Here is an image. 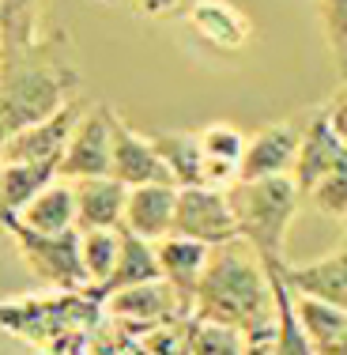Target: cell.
Returning <instances> with one entry per match:
<instances>
[{"label":"cell","mask_w":347,"mask_h":355,"mask_svg":"<svg viewBox=\"0 0 347 355\" xmlns=\"http://www.w3.org/2000/svg\"><path fill=\"white\" fill-rule=\"evenodd\" d=\"M109 174L121 185H129V189L132 185H151V182H170L155 140L129 129L117 114H114V166H109Z\"/></svg>","instance_id":"obj_13"},{"label":"cell","mask_w":347,"mask_h":355,"mask_svg":"<svg viewBox=\"0 0 347 355\" xmlns=\"http://www.w3.org/2000/svg\"><path fill=\"white\" fill-rule=\"evenodd\" d=\"M117 250H121V227H114V231H80V257L91 291L103 287L106 276L114 272Z\"/></svg>","instance_id":"obj_25"},{"label":"cell","mask_w":347,"mask_h":355,"mask_svg":"<svg viewBox=\"0 0 347 355\" xmlns=\"http://www.w3.org/2000/svg\"><path fill=\"white\" fill-rule=\"evenodd\" d=\"M95 4H103V0H95Z\"/></svg>","instance_id":"obj_35"},{"label":"cell","mask_w":347,"mask_h":355,"mask_svg":"<svg viewBox=\"0 0 347 355\" xmlns=\"http://www.w3.org/2000/svg\"><path fill=\"white\" fill-rule=\"evenodd\" d=\"M38 42V0H0V49Z\"/></svg>","instance_id":"obj_26"},{"label":"cell","mask_w":347,"mask_h":355,"mask_svg":"<svg viewBox=\"0 0 347 355\" xmlns=\"http://www.w3.org/2000/svg\"><path fill=\"white\" fill-rule=\"evenodd\" d=\"M57 178H61V171L53 163H0V200L12 216H19V208L35 200Z\"/></svg>","instance_id":"obj_22"},{"label":"cell","mask_w":347,"mask_h":355,"mask_svg":"<svg viewBox=\"0 0 347 355\" xmlns=\"http://www.w3.org/2000/svg\"><path fill=\"white\" fill-rule=\"evenodd\" d=\"M114 166V110L91 106L80 114L69 144L61 155V178L80 182V178H103Z\"/></svg>","instance_id":"obj_6"},{"label":"cell","mask_w":347,"mask_h":355,"mask_svg":"<svg viewBox=\"0 0 347 355\" xmlns=\"http://www.w3.org/2000/svg\"><path fill=\"white\" fill-rule=\"evenodd\" d=\"M306 197L313 200L317 212H325L332 219H347V163H340L336 171H328Z\"/></svg>","instance_id":"obj_28"},{"label":"cell","mask_w":347,"mask_h":355,"mask_svg":"<svg viewBox=\"0 0 347 355\" xmlns=\"http://www.w3.org/2000/svg\"><path fill=\"white\" fill-rule=\"evenodd\" d=\"M325 114H328V125H332V132L344 140V148H347V87H344V95L336 98L332 106H325Z\"/></svg>","instance_id":"obj_31"},{"label":"cell","mask_w":347,"mask_h":355,"mask_svg":"<svg viewBox=\"0 0 347 355\" xmlns=\"http://www.w3.org/2000/svg\"><path fill=\"white\" fill-rule=\"evenodd\" d=\"M80 72L57 61V42L0 49V140L75 103Z\"/></svg>","instance_id":"obj_2"},{"label":"cell","mask_w":347,"mask_h":355,"mask_svg":"<svg viewBox=\"0 0 347 355\" xmlns=\"http://www.w3.org/2000/svg\"><path fill=\"white\" fill-rule=\"evenodd\" d=\"M174 208H177V185L170 182L132 185L129 200H125L121 227L148 242H163L166 234H174Z\"/></svg>","instance_id":"obj_14"},{"label":"cell","mask_w":347,"mask_h":355,"mask_svg":"<svg viewBox=\"0 0 347 355\" xmlns=\"http://www.w3.org/2000/svg\"><path fill=\"white\" fill-rule=\"evenodd\" d=\"M200 148H204V185L231 189L242 178V155H245L242 129L231 121H211L200 129Z\"/></svg>","instance_id":"obj_18"},{"label":"cell","mask_w":347,"mask_h":355,"mask_svg":"<svg viewBox=\"0 0 347 355\" xmlns=\"http://www.w3.org/2000/svg\"><path fill=\"white\" fill-rule=\"evenodd\" d=\"M72 189H75V227L80 231H114V227H121L129 185H121L114 174H103V178H80V182H72Z\"/></svg>","instance_id":"obj_15"},{"label":"cell","mask_w":347,"mask_h":355,"mask_svg":"<svg viewBox=\"0 0 347 355\" xmlns=\"http://www.w3.org/2000/svg\"><path fill=\"white\" fill-rule=\"evenodd\" d=\"M340 163H347L344 140L332 132L325 110H310L306 132H302L299 155H294V166H291V178H294V185H299V193L306 197L313 185H317L328 171H336Z\"/></svg>","instance_id":"obj_11"},{"label":"cell","mask_w":347,"mask_h":355,"mask_svg":"<svg viewBox=\"0 0 347 355\" xmlns=\"http://www.w3.org/2000/svg\"><path fill=\"white\" fill-rule=\"evenodd\" d=\"M193 35L204 46L219 49V53H242L253 38V23L231 0H197V4L185 12Z\"/></svg>","instance_id":"obj_12"},{"label":"cell","mask_w":347,"mask_h":355,"mask_svg":"<svg viewBox=\"0 0 347 355\" xmlns=\"http://www.w3.org/2000/svg\"><path fill=\"white\" fill-rule=\"evenodd\" d=\"M8 234L15 239L19 257L27 261V268L42 284L57 287V291H91L87 272H83V257H80V231L38 234V231L12 223Z\"/></svg>","instance_id":"obj_4"},{"label":"cell","mask_w":347,"mask_h":355,"mask_svg":"<svg viewBox=\"0 0 347 355\" xmlns=\"http://www.w3.org/2000/svg\"><path fill=\"white\" fill-rule=\"evenodd\" d=\"M103 306L109 310L114 321H129V325H177V321H189L193 306L174 291L170 284L159 276V280L125 287V291H114L103 299Z\"/></svg>","instance_id":"obj_8"},{"label":"cell","mask_w":347,"mask_h":355,"mask_svg":"<svg viewBox=\"0 0 347 355\" xmlns=\"http://www.w3.org/2000/svg\"><path fill=\"white\" fill-rule=\"evenodd\" d=\"M91 291H57V299H30V302H0V329L23 336V340L46 344L53 333L80 325V310L83 302H91Z\"/></svg>","instance_id":"obj_7"},{"label":"cell","mask_w":347,"mask_h":355,"mask_svg":"<svg viewBox=\"0 0 347 355\" xmlns=\"http://www.w3.org/2000/svg\"><path fill=\"white\" fill-rule=\"evenodd\" d=\"M344 227H347V219H344ZM344 239H347V234H344Z\"/></svg>","instance_id":"obj_34"},{"label":"cell","mask_w":347,"mask_h":355,"mask_svg":"<svg viewBox=\"0 0 347 355\" xmlns=\"http://www.w3.org/2000/svg\"><path fill=\"white\" fill-rule=\"evenodd\" d=\"M181 8V0H132V12L148 15V19H170Z\"/></svg>","instance_id":"obj_30"},{"label":"cell","mask_w":347,"mask_h":355,"mask_svg":"<svg viewBox=\"0 0 347 355\" xmlns=\"http://www.w3.org/2000/svg\"><path fill=\"white\" fill-rule=\"evenodd\" d=\"M325 355H347V329H344V333H340V340H336V344H332V348H328Z\"/></svg>","instance_id":"obj_32"},{"label":"cell","mask_w":347,"mask_h":355,"mask_svg":"<svg viewBox=\"0 0 347 355\" xmlns=\"http://www.w3.org/2000/svg\"><path fill=\"white\" fill-rule=\"evenodd\" d=\"M310 114L302 117H283V121L265 125L260 132H253L245 140V155H242V178H276V174H291L294 155H299L302 132H306Z\"/></svg>","instance_id":"obj_10"},{"label":"cell","mask_w":347,"mask_h":355,"mask_svg":"<svg viewBox=\"0 0 347 355\" xmlns=\"http://www.w3.org/2000/svg\"><path fill=\"white\" fill-rule=\"evenodd\" d=\"M15 223L27 227V231H38V234L80 231V227H75V189H72V182L69 178L49 182L35 200H27V205L19 208Z\"/></svg>","instance_id":"obj_19"},{"label":"cell","mask_w":347,"mask_h":355,"mask_svg":"<svg viewBox=\"0 0 347 355\" xmlns=\"http://www.w3.org/2000/svg\"><path fill=\"white\" fill-rule=\"evenodd\" d=\"M83 106L69 103L57 114L42 117V121L27 125V129L12 132L8 140H0V163H53L61 171V155L64 144H69L75 121H80Z\"/></svg>","instance_id":"obj_9"},{"label":"cell","mask_w":347,"mask_h":355,"mask_svg":"<svg viewBox=\"0 0 347 355\" xmlns=\"http://www.w3.org/2000/svg\"><path fill=\"white\" fill-rule=\"evenodd\" d=\"M155 250H159V272H163V280L193 306L204 265L211 257V246H204L197 239H185V234H166L163 242H155Z\"/></svg>","instance_id":"obj_17"},{"label":"cell","mask_w":347,"mask_h":355,"mask_svg":"<svg viewBox=\"0 0 347 355\" xmlns=\"http://www.w3.org/2000/svg\"><path fill=\"white\" fill-rule=\"evenodd\" d=\"M189 348L193 355H245V333L219 321L189 318Z\"/></svg>","instance_id":"obj_27"},{"label":"cell","mask_w":347,"mask_h":355,"mask_svg":"<svg viewBox=\"0 0 347 355\" xmlns=\"http://www.w3.org/2000/svg\"><path fill=\"white\" fill-rule=\"evenodd\" d=\"M12 223H15V216L8 212V208H4V200H0V227H4V231H8V227H12Z\"/></svg>","instance_id":"obj_33"},{"label":"cell","mask_w":347,"mask_h":355,"mask_svg":"<svg viewBox=\"0 0 347 355\" xmlns=\"http://www.w3.org/2000/svg\"><path fill=\"white\" fill-rule=\"evenodd\" d=\"M283 280L291 284V291L299 295H313V299H325L332 306L347 310V246L328 253V257L306 261V265H279Z\"/></svg>","instance_id":"obj_16"},{"label":"cell","mask_w":347,"mask_h":355,"mask_svg":"<svg viewBox=\"0 0 347 355\" xmlns=\"http://www.w3.org/2000/svg\"><path fill=\"white\" fill-rule=\"evenodd\" d=\"M159 250H155V242H148V239H140V234H132V231H125L121 227V250H117V265H114V272L106 276V284L103 287H95V299L103 302L106 295H114V291H125V287H136V284H148V280H159Z\"/></svg>","instance_id":"obj_20"},{"label":"cell","mask_w":347,"mask_h":355,"mask_svg":"<svg viewBox=\"0 0 347 355\" xmlns=\"http://www.w3.org/2000/svg\"><path fill=\"white\" fill-rule=\"evenodd\" d=\"M294 310H299V321H302V329H306V336H310V344L317 355H325L347 329V310L332 306V302H325V299L294 291Z\"/></svg>","instance_id":"obj_24"},{"label":"cell","mask_w":347,"mask_h":355,"mask_svg":"<svg viewBox=\"0 0 347 355\" xmlns=\"http://www.w3.org/2000/svg\"><path fill=\"white\" fill-rule=\"evenodd\" d=\"M272 268V295H276V355H317L299 321V310H294V291L291 284L283 280L279 265H268Z\"/></svg>","instance_id":"obj_23"},{"label":"cell","mask_w":347,"mask_h":355,"mask_svg":"<svg viewBox=\"0 0 347 355\" xmlns=\"http://www.w3.org/2000/svg\"><path fill=\"white\" fill-rule=\"evenodd\" d=\"M155 148L166 163V174L177 189L185 185H204V148L200 132H155Z\"/></svg>","instance_id":"obj_21"},{"label":"cell","mask_w":347,"mask_h":355,"mask_svg":"<svg viewBox=\"0 0 347 355\" xmlns=\"http://www.w3.org/2000/svg\"><path fill=\"white\" fill-rule=\"evenodd\" d=\"M193 318L231 325L245 336L276 321L272 268L249 242L234 239L223 246H211L197 299H193Z\"/></svg>","instance_id":"obj_1"},{"label":"cell","mask_w":347,"mask_h":355,"mask_svg":"<svg viewBox=\"0 0 347 355\" xmlns=\"http://www.w3.org/2000/svg\"><path fill=\"white\" fill-rule=\"evenodd\" d=\"M238 223V239L249 242L265 257V265H283V246L294 216L302 208V193L291 174L276 178H238L226 189Z\"/></svg>","instance_id":"obj_3"},{"label":"cell","mask_w":347,"mask_h":355,"mask_svg":"<svg viewBox=\"0 0 347 355\" xmlns=\"http://www.w3.org/2000/svg\"><path fill=\"white\" fill-rule=\"evenodd\" d=\"M174 234L197 239L204 246H223V242L238 239V223H234V208L226 189H215V185H185V189H177Z\"/></svg>","instance_id":"obj_5"},{"label":"cell","mask_w":347,"mask_h":355,"mask_svg":"<svg viewBox=\"0 0 347 355\" xmlns=\"http://www.w3.org/2000/svg\"><path fill=\"white\" fill-rule=\"evenodd\" d=\"M321 27H325L328 49L340 64L344 87H347V0H321Z\"/></svg>","instance_id":"obj_29"}]
</instances>
